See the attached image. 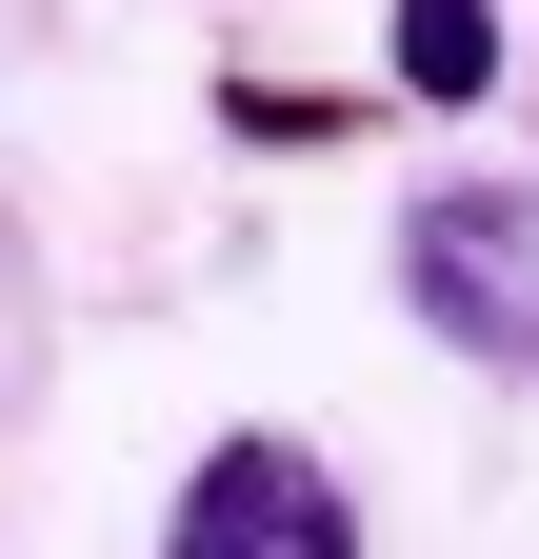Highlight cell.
Wrapping results in <instances>:
<instances>
[{
	"label": "cell",
	"instance_id": "obj_1",
	"mask_svg": "<svg viewBox=\"0 0 539 559\" xmlns=\"http://www.w3.org/2000/svg\"><path fill=\"white\" fill-rule=\"evenodd\" d=\"M399 320L480 380H539V180H420L399 200Z\"/></svg>",
	"mask_w": 539,
	"mask_h": 559
},
{
	"label": "cell",
	"instance_id": "obj_2",
	"mask_svg": "<svg viewBox=\"0 0 539 559\" xmlns=\"http://www.w3.org/2000/svg\"><path fill=\"white\" fill-rule=\"evenodd\" d=\"M160 559H360V500H340L320 440L220 419V440L180 460V500H160Z\"/></svg>",
	"mask_w": 539,
	"mask_h": 559
},
{
	"label": "cell",
	"instance_id": "obj_3",
	"mask_svg": "<svg viewBox=\"0 0 539 559\" xmlns=\"http://www.w3.org/2000/svg\"><path fill=\"white\" fill-rule=\"evenodd\" d=\"M399 81H420V100H480L500 81V0H399Z\"/></svg>",
	"mask_w": 539,
	"mask_h": 559
}]
</instances>
